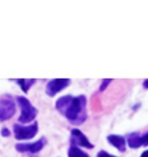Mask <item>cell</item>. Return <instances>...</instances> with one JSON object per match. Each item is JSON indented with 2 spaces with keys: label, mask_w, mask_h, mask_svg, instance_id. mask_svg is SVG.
Returning a JSON list of instances; mask_svg holds the SVG:
<instances>
[{
  "label": "cell",
  "mask_w": 148,
  "mask_h": 157,
  "mask_svg": "<svg viewBox=\"0 0 148 157\" xmlns=\"http://www.w3.org/2000/svg\"><path fill=\"white\" fill-rule=\"evenodd\" d=\"M140 157H148V150H146V151H144L142 154H141Z\"/></svg>",
  "instance_id": "obj_18"
},
{
  "label": "cell",
  "mask_w": 148,
  "mask_h": 157,
  "mask_svg": "<svg viewBox=\"0 0 148 157\" xmlns=\"http://www.w3.org/2000/svg\"><path fill=\"white\" fill-rule=\"evenodd\" d=\"M143 87L145 88V89H148V78L143 82Z\"/></svg>",
  "instance_id": "obj_17"
},
{
  "label": "cell",
  "mask_w": 148,
  "mask_h": 157,
  "mask_svg": "<svg viewBox=\"0 0 148 157\" xmlns=\"http://www.w3.org/2000/svg\"><path fill=\"white\" fill-rule=\"evenodd\" d=\"M72 99V96L67 95V96H63L61 98H59L57 101H56V109L60 112V113L64 114V112L67 108V106L69 105Z\"/></svg>",
  "instance_id": "obj_9"
},
{
  "label": "cell",
  "mask_w": 148,
  "mask_h": 157,
  "mask_svg": "<svg viewBox=\"0 0 148 157\" xmlns=\"http://www.w3.org/2000/svg\"><path fill=\"white\" fill-rule=\"evenodd\" d=\"M46 145V139L45 138H41L37 142L29 143V144H16L15 145V149L18 152H29L31 154L38 153L42 150Z\"/></svg>",
  "instance_id": "obj_6"
},
{
  "label": "cell",
  "mask_w": 148,
  "mask_h": 157,
  "mask_svg": "<svg viewBox=\"0 0 148 157\" xmlns=\"http://www.w3.org/2000/svg\"><path fill=\"white\" fill-rule=\"evenodd\" d=\"M68 157H89V155L78 147L71 145L68 150Z\"/></svg>",
  "instance_id": "obj_11"
},
{
  "label": "cell",
  "mask_w": 148,
  "mask_h": 157,
  "mask_svg": "<svg viewBox=\"0 0 148 157\" xmlns=\"http://www.w3.org/2000/svg\"><path fill=\"white\" fill-rule=\"evenodd\" d=\"M128 145L132 149H138L142 146L141 142V136H138L137 134H132L128 137Z\"/></svg>",
  "instance_id": "obj_10"
},
{
  "label": "cell",
  "mask_w": 148,
  "mask_h": 157,
  "mask_svg": "<svg viewBox=\"0 0 148 157\" xmlns=\"http://www.w3.org/2000/svg\"><path fill=\"white\" fill-rule=\"evenodd\" d=\"M15 103L10 98H2L0 100V121L10 119L15 114Z\"/></svg>",
  "instance_id": "obj_4"
},
{
  "label": "cell",
  "mask_w": 148,
  "mask_h": 157,
  "mask_svg": "<svg viewBox=\"0 0 148 157\" xmlns=\"http://www.w3.org/2000/svg\"><path fill=\"white\" fill-rule=\"evenodd\" d=\"M17 102L20 106V115L18 117V121L21 124H29L37 117L38 110L30 102V100L23 96L17 97Z\"/></svg>",
  "instance_id": "obj_2"
},
{
  "label": "cell",
  "mask_w": 148,
  "mask_h": 157,
  "mask_svg": "<svg viewBox=\"0 0 148 157\" xmlns=\"http://www.w3.org/2000/svg\"><path fill=\"white\" fill-rule=\"evenodd\" d=\"M1 135H2L3 137H8L9 135H10V132H9L8 128H2V131H1Z\"/></svg>",
  "instance_id": "obj_16"
},
{
  "label": "cell",
  "mask_w": 148,
  "mask_h": 157,
  "mask_svg": "<svg viewBox=\"0 0 148 157\" xmlns=\"http://www.w3.org/2000/svg\"><path fill=\"white\" fill-rule=\"evenodd\" d=\"M86 99L80 95L72 97L70 103L64 112L65 117L73 124H81L86 119Z\"/></svg>",
  "instance_id": "obj_1"
},
{
  "label": "cell",
  "mask_w": 148,
  "mask_h": 157,
  "mask_svg": "<svg viewBox=\"0 0 148 157\" xmlns=\"http://www.w3.org/2000/svg\"><path fill=\"white\" fill-rule=\"evenodd\" d=\"M141 142H142V146L148 145V132L146 134H144L143 136H141Z\"/></svg>",
  "instance_id": "obj_14"
},
{
  "label": "cell",
  "mask_w": 148,
  "mask_h": 157,
  "mask_svg": "<svg viewBox=\"0 0 148 157\" xmlns=\"http://www.w3.org/2000/svg\"><path fill=\"white\" fill-rule=\"evenodd\" d=\"M71 145L73 146H81V147H84V148H87V149H92L93 148V145L91 144L88 139L86 138V136L81 133L80 130L78 128H73L71 131Z\"/></svg>",
  "instance_id": "obj_7"
},
{
  "label": "cell",
  "mask_w": 148,
  "mask_h": 157,
  "mask_svg": "<svg viewBox=\"0 0 148 157\" xmlns=\"http://www.w3.org/2000/svg\"><path fill=\"white\" fill-rule=\"evenodd\" d=\"M112 81H113L112 78H110V80H109V78H105V80L103 81V84L100 85V87H99V92H102V91L105 90L106 88V86H108V85L111 83Z\"/></svg>",
  "instance_id": "obj_13"
},
{
  "label": "cell",
  "mask_w": 148,
  "mask_h": 157,
  "mask_svg": "<svg viewBox=\"0 0 148 157\" xmlns=\"http://www.w3.org/2000/svg\"><path fill=\"white\" fill-rule=\"evenodd\" d=\"M106 140L116 149H118L120 152L126 151V140L124 137L120 136V135H110L106 138Z\"/></svg>",
  "instance_id": "obj_8"
},
{
  "label": "cell",
  "mask_w": 148,
  "mask_h": 157,
  "mask_svg": "<svg viewBox=\"0 0 148 157\" xmlns=\"http://www.w3.org/2000/svg\"><path fill=\"white\" fill-rule=\"evenodd\" d=\"M96 157H115V156L109 154V153L106 152V151H99V153H97V156Z\"/></svg>",
  "instance_id": "obj_15"
},
{
  "label": "cell",
  "mask_w": 148,
  "mask_h": 157,
  "mask_svg": "<svg viewBox=\"0 0 148 157\" xmlns=\"http://www.w3.org/2000/svg\"><path fill=\"white\" fill-rule=\"evenodd\" d=\"M70 83L71 80L69 78H55V80L50 81L46 87V94L50 97H54L56 94L68 87Z\"/></svg>",
  "instance_id": "obj_5"
},
{
  "label": "cell",
  "mask_w": 148,
  "mask_h": 157,
  "mask_svg": "<svg viewBox=\"0 0 148 157\" xmlns=\"http://www.w3.org/2000/svg\"><path fill=\"white\" fill-rule=\"evenodd\" d=\"M39 131V125L38 122H34L30 125H21V124H14L13 125V133L16 140H30L38 134Z\"/></svg>",
  "instance_id": "obj_3"
},
{
  "label": "cell",
  "mask_w": 148,
  "mask_h": 157,
  "mask_svg": "<svg viewBox=\"0 0 148 157\" xmlns=\"http://www.w3.org/2000/svg\"><path fill=\"white\" fill-rule=\"evenodd\" d=\"M34 82H36V80H34V78L33 80H26V78L16 80V83L20 85L21 90H23L24 93H27V91H29L30 88L34 84Z\"/></svg>",
  "instance_id": "obj_12"
}]
</instances>
